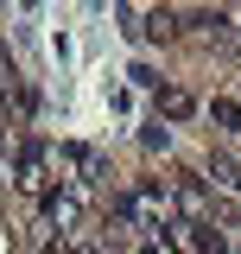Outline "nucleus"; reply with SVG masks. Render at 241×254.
<instances>
[{
  "instance_id": "obj_11",
  "label": "nucleus",
  "mask_w": 241,
  "mask_h": 254,
  "mask_svg": "<svg viewBox=\"0 0 241 254\" xmlns=\"http://www.w3.org/2000/svg\"><path fill=\"white\" fill-rule=\"evenodd\" d=\"M140 254H159V248H140Z\"/></svg>"
},
{
  "instance_id": "obj_9",
  "label": "nucleus",
  "mask_w": 241,
  "mask_h": 254,
  "mask_svg": "<svg viewBox=\"0 0 241 254\" xmlns=\"http://www.w3.org/2000/svg\"><path fill=\"white\" fill-rule=\"evenodd\" d=\"M0 83H13V64H6V45H0Z\"/></svg>"
},
{
  "instance_id": "obj_8",
  "label": "nucleus",
  "mask_w": 241,
  "mask_h": 254,
  "mask_svg": "<svg viewBox=\"0 0 241 254\" xmlns=\"http://www.w3.org/2000/svg\"><path fill=\"white\" fill-rule=\"evenodd\" d=\"M146 32H152V38H172V32H178V13L152 6V13H146Z\"/></svg>"
},
{
  "instance_id": "obj_4",
  "label": "nucleus",
  "mask_w": 241,
  "mask_h": 254,
  "mask_svg": "<svg viewBox=\"0 0 241 254\" xmlns=\"http://www.w3.org/2000/svg\"><path fill=\"white\" fill-rule=\"evenodd\" d=\"M45 216L58 222V229H70V222L83 216V197H76V190H51V197H45Z\"/></svg>"
},
{
  "instance_id": "obj_10",
  "label": "nucleus",
  "mask_w": 241,
  "mask_h": 254,
  "mask_svg": "<svg viewBox=\"0 0 241 254\" xmlns=\"http://www.w3.org/2000/svg\"><path fill=\"white\" fill-rule=\"evenodd\" d=\"M63 254H95V248H63Z\"/></svg>"
},
{
  "instance_id": "obj_3",
  "label": "nucleus",
  "mask_w": 241,
  "mask_h": 254,
  "mask_svg": "<svg viewBox=\"0 0 241 254\" xmlns=\"http://www.w3.org/2000/svg\"><path fill=\"white\" fill-rule=\"evenodd\" d=\"M159 115H165V121H190V115H197V95L178 89V83H165V89H159Z\"/></svg>"
},
{
  "instance_id": "obj_7",
  "label": "nucleus",
  "mask_w": 241,
  "mask_h": 254,
  "mask_svg": "<svg viewBox=\"0 0 241 254\" xmlns=\"http://www.w3.org/2000/svg\"><path fill=\"white\" fill-rule=\"evenodd\" d=\"M210 178H216V185H229V190H241V165H235L229 153H210Z\"/></svg>"
},
{
  "instance_id": "obj_1",
  "label": "nucleus",
  "mask_w": 241,
  "mask_h": 254,
  "mask_svg": "<svg viewBox=\"0 0 241 254\" xmlns=\"http://www.w3.org/2000/svg\"><path fill=\"white\" fill-rule=\"evenodd\" d=\"M13 185L32 190V197H51V178H45V146H38V140L19 153V178H13Z\"/></svg>"
},
{
  "instance_id": "obj_2",
  "label": "nucleus",
  "mask_w": 241,
  "mask_h": 254,
  "mask_svg": "<svg viewBox=\"0 0 241 254\" xmlns=\"http://www.w3.org/2000/svg\"><path fill=\"white\" fill-rule=\"evenodd\" d=\"M172 203H178V210H184V222H210V190L197 185L190 172H184V178H178V190H172Z\"/></svg>"
},
{
  "instance_id": "obj_6",
  "label": "nucleus",
  "mask_w": 241,
  "mask_h": 254,
  "mask_svg": "<svg viewBox=\"0 0 241 254\" xmlns=\"http://www.w3.org/2000/svg\"><path fill=\"white\" fill-rule=\"evenodd\" d=\"M210 121L222 127V133H241V102H235V95H216V102H210Z\"/></svg>"
},
{
  "instance_id": "obj_5",
  "label": "nucleus",
  "mask_w": 241,
  "mask_h": 254,
  "mask_svg": "<svg viewBox=\"0 0 241 254\" xmlns=\"http://www.w3.org/2000/svg\"><path fill=\"white\" fill-rule=\"evenodd\" d=\"M184 229H190L184 242H190L197 254H229V242H222V229H216V222H184Z\"/></svg>"
}]
</instances>
